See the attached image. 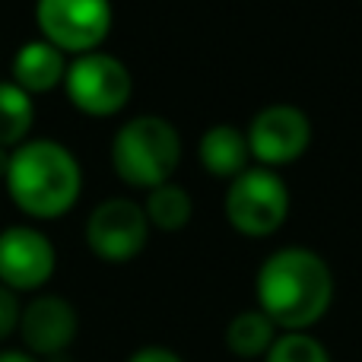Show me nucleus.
<instances>
[{
	"instance_id": "1",
	"label": "nucleus",
	"mask_w": 362,
	"mask_h": 362,
	"mask_svg": "<svg viewBox=\"0 0 362 362\" xmlns=\"http://www.w3.org/2000/svg\"><path fill=\"white\" fill-rule=\"evenodd\" d=\"M257 308L280 331H308L334 302V274L321 255L289 245L264 257L255 280Z\"/></svg>"
},
{
	"instance_id": "14",
	"label": "nucleus",
	"mask_w": 362,
	"mask_h": 362,
	"mask_svg": "<svg viewBox=\"0 0 362 362\" xmlns=\"http://www.w3.org/2000/svg\"><path fill=\"white\" fill-rule=\"evenodd\" d=\"M35 124V102L25 89H19L13 80H0V146L16 150L29 140V131Z\"/></svg>"
},
{
	"instance_id": "20",
	"label": "nucleus",
	"mask_w": 362,
	"mask_h": 362,
	"mask_svg": "<svg viewBox=\"0 0 362 362\" xmlns=\"http://www.w3.org/2000/svg\"><path fill=\"white\" fill-rule=\"evenodd\" d=\"M10 153L13 150H4V146H0V181L6 178V169H10Z\"/></svg>"
},
{
	"instance_id": "18",
	"label": "nucleus",
	"mask_w": 362,
	"mask_h": 362,
	"mask_svg": "<svg viewBox=\"0 0 362 362\" xmlns=\"http://www.w3.org/2000/svg\"><path fill=\"white\" fill-rule=\"evenodd\" d=\"M127 362H185V359L169 346H140L137 353H131Z\"/></svg>"
},
{
	"instance_id": "17",
	"label": "nucleus",
	"mask_w": 362,
	"mask_h": 362,
	"mask_svg": "<svg viewBox=\"0 0 362 362\" xmlns=\"http://www.w3.org/2000/svg\"><path fill=\"white\" fill-rule=\"evenodd\" d=\"M19 315H23V305H19L16 293L6 286H0V344L10 340L19 327Z\"/></svg>"
},
{
	"instance_id": "7",
	"label": "nucleus",
	"mask_w": 362,
	"mask_h": 362,
	"mask_svg": "<svg viewBox=\"0 0 362 362\" xmlns=\"http://www.w3.org/2000/svg\"><path fill=\"white\" fill-rule=\"evenodd\" d=\"M150 242V219L144 204L131 197H108L89 213L86 245L95 257L112 264L134 261Z\"/></svg>"
},
{
	"instance_id": "19",
	"label": "nucleus",
	"mask_w": 362,
	"mask_h": 362,
	"mask_svg": "<svg viewBox=\"0 0 362 362\" xmlns=\"http://www.w3.org/2000/svg\"><path fill=\"white\" fill-rule=\"evenodd\" d=\"M0 362H42L25 350H0Z\"/></svg>"
},
{
	"instance_id": "13",
	"label": "nucleus",
	"mask_w": 362,
	"mask_h": 362,
	"mask_svg": "<svg viewBox=\"0 0 362 362\" xmlns=\"http://www.w3.org/2000/svg\"><path fill=\"white\" fill-rule=\"evenodd\" d=\"M276 331L280 327L261 308H248V312H238L229 321V327H226V346H229V353H235L242 359H261V356H267L274 340L280 337Z\"/></svg>"
},
{
	"instance_id": "12",
	"label": "nucleus",
	"mask_w": 362,
	"mask_h": 362,
	"mask_svg": "<svg viewBox=\"0 0 362 362\" xmlns=\"http://www.w3.org/2000/svg\"><path fill=\"white\" fill-rule=\"evenodd\" d=\"M197 156H200V165H204L206 175L232 181L248 169V159H251L248 137H245V131H238L235 124H213V127H206L204 137H200Z\"/></svg>"
},
{
	"instance_id": "16",
	"label": "nucleus",
	"mask_w": 362,
	"mask_h": 362,
	"mask_svg": "<svg viewBox=\"0 0 362 362\" xmlns=\"http://www.w3.org/2000/svg\"><path fill=\"white\" fill-rule=\"evenodd\" d=\"M264 362H331L325 344L308 331H283L267 350Z\"/></svg>"
},
{
	"instance_id": "5",
	"label": "nucleus",
	"mask_w": 362,
	"mask_h": 362,
	"mask_svg": "<svg viewBox=\"0 0 362 362\" xmlns=\"http://www.w3.org/2000/svg\"><path fill=\"white\" fill-rule=\"evenodd\" d=\"M61 86L67 93L70 105L80 108L83 115H89V118H112V115H118L131 102L134 76L121 57L99 48L67 61V74H64Z\"/></svg>"
},
{
	"instance_id": "2",
	"label": "nucleus",
	"mask_w": 362,
	"mask_h": 362,
	"mask_svg": "<svg viewBox=\"0 0 362 362\" xmlns=\"http://www.w3.org/2000/svg\"><path fill=\"white\" fill-rule=\"evenodd\" d=\"M6 194L13 206L32 219H57L70 213L83 191L80 159L51 137H35L10 153Z\"/></svg>"
},
{
	"instance_id": "8",
	"label": "nucleus",
	"mask_w": 362,
	"mask_h": 362,
	"mask_svg": "<svg viewBox=\"0 0 362 362\" xmlns=\"http://www.w3.org/2000/svg\"><path fill=\"white\" fill-rule=\"evenodd\" d=\"M54 242L38 226L16 223L0 229V286L13 293H38L54 276Z\"/></svg>"
},
{
	"instance_id": "11",
	"label": "nucleus",
	"mask_w": 362,
	"mask_h": 362,
	"mask_svg": "<svg viewBox=\"0 0 362 362\" xmlns=\"http://www.w3.org/2000/svg\"><path fill=\"white\" fill-rule=\"evenodd\" d=\"M64 74H67V54L45 38H32V42L19 45V51L13 54V83L29 95L61 86Z\"/></svg>"
},
{
	"instance_id": "4",
	"label": "nucleus",
	"mask_w": 362,
	"mask_h": 362,
	"mask_svg": "<svg viewBox=\"0 0 362 362\" xmlns=\"http://www.w3.org/2000/svg\"><path fill=\"white\" fill-rule=\"evenodd\" d=\"M289 185L276 169L248 165L229 181L226 191V219L248 238L274 235L289 216Z\"/></svg>"
},
{
	"instance_id": "3",
	"label": "nucleus",
	"mask_w": 362,
	"mask_h": 362,
	"mask_svg": "<svg viewBox=\"0 0 362 362\" xmlns=\"http://www.w3.org/2000/svg\"><path fill=\"white\" fill-rule=\"evenodd\" d=\"M181 163V134L163 115H137L112 137V169L124 185L153 187L172 181Z\"/></svg>"
},
{
	"instance_id": "10",
	"label": "nucleus",
	"mask_w": 362,
	"mask_h": 362,
	"mask_svg": "<svg viewBox=\"0 0 362 362\" xmlns=\"http://www.w3.org/2000/svg\"><path fill=\"white\" fill-rule=\"evenodd\" d=\"M19 337H23L25 353L35 359L61 356L80 331V315L64 296L57 293H38L29 299L19 315Z\"/></svg>"
},
{
	"instance_id": "15",
	"label": "nucleus",
	"mask_w": 362,
	"mask_h": 362,
	"mask_svg": "<svg viewBox=\"0 0 362 362\" xmlns=\"http://www.w3.org/2000/svg\"><path fill=\"white\" fill-rule=\"evenodd\" d=\"M144 213H146V219H150V229L181 232L194 216L191 194H187L181 185H175V181H165V185L146 191Z\"/></svg>"
},
{
	"instance_id": "6",
	"label": "nucleus",
	"mask_w": 362,
	"mask_h": 362,
	"mask_svg": "<svg viewBox=\"0 0 362 362\" xmlns=\"http://www.w3.org/2000/svg\"><path fill=\"white\" fill-rule=\"evenodd\" d=\"M112 0H35L38 38L64 54H89L112 32Z\"/></svg>"
},
{
	"instance_id": "9",
	"label": "nucleus",
	"mask_w": 362,
	"mask_h": 362,
	"mask_svg": "<svg viewBox=\"0 0 362 362\" xmlns=\"http://www.w3.org/2000/svg\"><path fill=\"white\" fill-rule=\"evenodd\" d=\"M248 150L251 159L264 169H276V165H289L308 150L312 144V121L299 105H286L276 102L267 105L251 118L248 131Z\"/></svg>"
}]
</instances>
